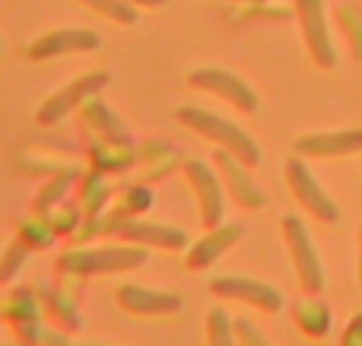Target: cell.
I'll list each match as a JSON object with an SVG mask.
<instances>
[{"label": "cell", "mask_w": 362, "mask_h": 346, "mask_svg": "<svg viewBox=\"0 0 362 346\" xmlns=\"http://www.w3.org/2000/svg\"><path fill=\"white\" fill-rule=\"evenodd\" d=\"M150 264V248L144 245H108V248H74L57 258V270L64 277H105L124 273Z\"/></svg>", "instance_id": "cell-1"}, {"label": "cell", "mask_w": 362, "mask_h": 346, "mask_svg": "<svg viewBox=\"0 0 362 346\" xmlns=\"http://www.w3.org/2000/svg\"><path fill=\"white\" fill-rule=\"evenodd\" d=\"M175 118H178V124H185L187 131H194L197 137L210 140V143L229 150L232 156H238L248 169L261 165V146L255 143V137H248V133L238 124H232V121L219 118V114L206 112V108H197V105H181L175 112Z\"/></svg>", "instance_id": "cell-2"}, {"label": "cell", "mask_w": 362, "mask_h": 346, "mask_svg": "<svg viewBox=\"0 0 362 346\" xmlns=\"http://www.w3.org/2000/svg\"><path fill=\"white\" fill-rule=\"evenodd\" d=\"M89 232H102L112 235V239H124L131 245H144V248H163V251H185L191 245L185 229L175 226H163V222H146L137 220V216H108V220H99L95 216L89 220Z\"/></svg>", "instance_id": "cell-3"}, {"label": "cell", "mask_w": 362, "mask_h": 346, "mask_svg": "<svg viewBox=\"0 0 362 346\" xmlns=\"http://www.w3.org/2000/svg\"><path fill=\"white\" fill-rule=\"evenodd\" d=\"M108 83H112V73H108V70H93V73L76 76V80H70L67 86H61L54 95H48V99L38 105L35 121L42 127L57 124V121H64L70 112H80L89 99H95Z\"/></svg>", "instance_id": "cell-4"}, {"label": "cell", "mask_w": 362, "mask_h": 346, "mask_svg": "<svg viewBox=\"0 0 362 346\" xmlns=\"http://www.w3.org/2000/svg\"><path fill=\"white\" fill-rule=\"evenodd\" d=\"M283 239H286L289 258H293L296 277H299L302 290L308 296H318L325 290V264H321L318 248H315L312 235H308V226L293 213L283 216Z\"/></svg>", "instance_id": "cell-5"}, {"label": "cell", "mask_w": 362, "mask_h": 346, "mask_svg": "<svg viewBox=\"0 0 362 346\" xmlns=\"http://www.w3.org/2000/svg\"><path fill=\"white\" fill-rule=\"evenodd\" d=\"M187 86L200 89V93L216 95V99L229 102L232 108H238V112H245V114H255L257 108H261V99H257L255 89H251L242 76L229 73V70H223V67H197V70H191V73H187Z\"/></svg>", "instance_id": "cell-6"}, {"label": "cell", "mask_w": 362, "mask_h": 346, "mask_svg": "<svg viewBox=\"0 0 362 346\" xmlns=\"http://www.w3.org/2000/svg\"><path fill=\"white\" fill-rule=\"evenodd\" d=\"M185 178L191 181L194 197H197V210H200V222L206 229L226 222V188L219 178L216 165L204 162V159H185Z\"/></svg>", "instance_id": "cell-7"}, {"label": "cell", "mask_w": 362, "mask_h": 346, "mask_svg": "<svg viewBox=\"0 0 362 346\" xmlns=\"http://www.w3.org/2000/svg\"><path fill=\"white\" fill-rule=\"evenodd\" d=\"M286 184L296 201L302 203V210L312 213L315 220L327 222V226L340 220V207L331 201V194L321 188L318 178L312 175V169H308V165L302 162V156H296V153L286 159Z\"/></svg>", "instance_id": "cell-8"}, {"label": "cell", "mask_w": 362, "mask_h": 346, "mask_svg": "<svg viewBox=\"0 0 362 346\" xmlns=\"http://www.w3.org/2000/svg\"><path fill=\"white\" fill-rule=\"evenodd\" d=\"M296 16H299L302 35H305V48L318 67L331 70L337 67V48H334L331 29H327V13L325 0H296Z\"/></svg>", "instance_id": "cell-9"}, {"label": "cell", "mask_w": 362, "mask_h": 346, "mask_svg": "<svg viewBox=\"0 0 362 346\" xmlns=\"http://www.w3.org/2000/svg\"><path fill=\"white\" fill-rule=\"evenodd\" d=\"M210 292L216 299H229V302H245L257 311L276 315L283 309V296L280 290H274L270 283L255 277H213L210 280Z\"/></svg>", "instance_id": "cell-10"}, {"label": "cell", "mask_w": 362, "mask_h": 346, "mask_svg": "<svg viewBox=\"0 0 362 346\" xmlns=\"http://www.w3.org/2000/svg\"><path fill=\"white\" fill-rule=\"evenodd\" d=\"M213 165H216L219 178H223L226 194H229L242 210H264L267 207L264 191L255 184V178L248 175V165H245L238 156H232L229 150L216 146V153H213Z\"/></svg>", "instance_id": "cell-11"}, {"label": "cell", "mask_w": 362, "mask_h": 346, "mask_svg": "<svg viewBox=\"0 0 362 346\" xmlns=\"http://www.w3.org/2000/svg\"><path fill=\"white\" fill-rule=\"evenodd\" d=\"M102 44L99 32L93 29H51L45 35H38L35 42L25 48V57L35 64L51 61V57H61V54H83V51H95Z\"/></svg>", "instance_id": "cell-12"}, {"label": "cell", "mask_w": 362, "mask_h": 346, "mask_svg": "<svg viewBox=\"0 0 362 346\" xmlns=\"http://www.w3.org/2000/svg\"><path fill=\"white\" fill-rule=\"evenodd\" d=\"M0 318L13 324L23 346H42V305L32 290H13L10 299L0 305Z\"/></svg>", "instance_id": "cell-13"}, {"label": "cell", "mask_w": 362, "mask_h": 346, "mask_svg": "<svg viewBox=\"0 0 362 346\" xmlns=\"http://www.w3.org/2000/svg\"><path fill=\"white\" fill-rule=\"evenodd\" d=\"M245 239V226L242 222H219V226L206 229V235H200L197 241L187 245V270H206L223 258L229 248H235Z\"/></svg>", "instance_id": "cell-14"}, {"label": "cell", "mask_w": 362, "mask_h": 346, "mask_svg": "<svg viewBox=\"0 0 362 346\" xmlns=\"http://www.w3.org/2000/svg\"><path fill=\"white\" fill-rule=\"evenodd\" d=\"M118 305L131 315L140 318H159V315H175L181 311L185 299L178 292H165V290H153V286H140V283H121L118 286Z\"/></svg>", "instance_id": "cell-15"}, {"label": "cell", "mask_w": 362, "mask_h": 346, "mask_svg": "<svg viewBox=\"0 0 362 346\" xmlns=\"http://www.w3.org/2000/svg\"><path fill=\"white\" fill-rule=\"evenodd\" d=\"M293 153L302 159H331V156H350L362 153V127L350 131H325V133H305L293 143Z\"/></svg>", "instance_id": "cell-16"}, {"label": "cell", "mask_w": 362, "mask_h": 346, "mask_svg": "<svg viewBox=\"0 0 362 346\" xmlns=\"http://www.w3.org/2000/svg\"><path fill=\"white\" fill-rule=\"evenodd\" d=\"M35 296H38L42 311L48 315V321L54 324V328H61L64 334H76V330L83 328L80 309L74 305V299H70L67 292H61L57 286H51V283H38L35 286Z\"/></svg>", "instance_id": "cell-17"}, {"label": "cell", "mask_w": 362, "mask_h": 346, "mask_svg": "<svg viewBox=\"0 0 362 346\" xmlns=\"http://www.w3.org/2000/svg\"><path fill=\"white\" fill-rule=\"evenodd\" d=\"M80 114H83V124L93 127L95 137H99L102 143H108V146H131L124 124L115 118L112 108H108L105 102L99 99V95H95V99H89L86 105L80 108Z\"/></svg>", "instance_id": "cell-18"}, {"label": "cell", "mask_w": 362, "mask_h": 346, "mask_svg": "<svg viewBox=\"0 0 362 346\" xmlns=\"http://www.w3.org/2000/svg\"><path fill=\"white\" fill-rule=\"evenodd\" d=\"M296 321H299V328L308 337H325L331 330V311H327V305L315 302V296H312L308 302L296 305Z\"/></svg>", "instance_id": "cell-19"}, {"label": "cell", "mask_w": 362, "mask_h": 346, "mask_svg": "<svg viewBox=\"0 0 362 346\" xmlns=\"http://www.w3.org/2000/svg\"><path fill=\"white\" fill-rule=\"evenodd\" d=\"M206 343L210 346H238L235 321L229 318V311H223V309L206 311Z\"/></svg>", "instance_id": "cell-20"}, {"label": "cell", "mask_w": 362, "mask_h": 346, "mask_svg": "<svg viewBox=\"0 0 362 346\" xmlns=\"http://www.w3.org/2000/svg\"><path fill=\"white\" fill-rule=\"evenodd\" d=\"M76 178H80V175H76V169H64L57 178H51V181L42 188V194L35 197V213L38 216H48V210L54 207L64 194H67V188L76 181Z\"/></svg>", "instance_id": "cell-21"}, {"label": "cell", "mask_w": 362, "mask_h": 346, "mask_svg": "<svg viewBox=\"0 0 362 346\" xmlns=\"http://www.w3.org/2000/svg\"><path fill=\"white\" fill-rule=\"evenodd\" d=\"M337 25L340 32L346 35V42H350V51L356 61H362V10L353 4H344L337 10Z\"/></svg>", "instance_id": "cell-22"}, {"label": "cell", "mask_w": 362, "mask_h": 346, "mask_svg": "<svg viewBox=\"0 0 362 346\" xmlns=\"http://www.w3.org/2000/svg\"><path fill=\"white\" fill-rule=\"evenodd\" d=\"M19 239L25 241V245L32 248V251H42V248H51V241H54V226H51L48 220H45V216H29V220L23 222V226H19Z\"/></svg>", "instance_id": "cell-23"}, {"label": "cell", "mask_w": 362, "mask_h": 346, "mask_svg": "<svg viewBox=\"0 0 362 346\" xmlns=\"http://www.w3.org/2000/svg\"><path fill=\"white\" fill-rule=\"evenodd\" d=\"M29 254H32V248L16 235V239L6 245V251L0 254V286L10 283V280L23 270V264H25V258H29Z\"/></svg>", "instance_id": "cell-24"}, {"label": "cell", "mask_w": 362, "mask_h": 346, "mask_svg": "<svg viewBox=\"0 0 362 346\" xmlns=\"http://www.w3.org/2000/svg\"><path fill=\"white\" fill-rule=\"evenodd\" d=\"M83 6H89V10L102 13V16H108L112 23H121V25H134L137 23V6L124 4V0H80Z\"/></svg>", "instance_id": "cell-25"}, {"label": "cell", "mask_w": 362, "mask_h": 346, "mask_svg": "<svg viewBox=\"0 0 362 346\" xmlns=\"http://www.w3.org/2000/svg\"><path fill=\"white\" fill-rule=\"evenodd\" d=\"M105 201H108V188H105V181H102V175H89L86 181H83L80 210L86 216H99L102 207H105Z\"/></svg>", "instance_id": "cell-26"}, {"label": "cell", "mask_w": 362, "mask_h": 346, "mask_svg": "<svg viewBox=\"0 0 362 346\" xmlns=\"http://www.w3.org/2000/svg\"><path fill=\"white\" fill-rule=\"evenodd\" d=\"M93 159H95V169H102V172H121V169H127L131 165V153H127V146H108V143H102V146H95L93 150Z\"/></svg>", "instance_id": "cell-27"}, {"label": "cell", "mask_w": 362, "mask_h": 346, "mask_svg": "<svg viewBox=\"0 0 362 346\" xmlns=\"http://www.w3.org/2000/svg\"><path fill=\"white\" fill-rule=\"evenodd\" d=\"M150 203H153V194L146 188H127L124 194H121L118 216H137V213H144Z\"/></svg>", "instance_id": "cell-28"}, {"label": "cell", "mask_w": 362, "mask_h": 346, "mask_svg": "<svg viewBox=\"0 0 362 346\" xmlns=\"http://www.w3.org/2000/svg\"><path fill=\"white\" fill-rule=\"evenodd\" d=\"M235 337H238V346H270L267 337L255 328V321L248 318H235Z\"/></svg>", "instance_id": "cell-29"}, {"label": "cell", "mask_w": 362, "mask_h": 346, "mask_svg": "<svg viewBox=\"0 0 362 346\" xmlns=\"http://www.w3.org/2000/svg\"><path fill=\"white\" fill-rule=\"evenodd\" d=\"M340 346H362V315H356L344 330V343Z\"/></svg>", "instance_id": "cell-30"}, {"label": "cell", "mask_w": 362, "mask_h": 346, "mask_svg": "<svg viewBox=\"0 0 362 346\" xmlns=\"http://www.w3.org/2000/svg\"><path fill=\"white\" fill-rule=\"evenodd\" d=\"M131 6H165V0H124Z\"/></svg>", "instance_id": "cell-31"}, {"label": "cell", "mask_w": 362, "mask_h": 346, "mask_svg": "<svg viewBox=\"0 0 362 346\" xmlns=\"http://www.w3.org/2000/svg\"><path fill=\"white\" fill-rule=\"evenodd\" d=\"M359 283H362V226H359Z\"/></svg>", "instance_id": "cell-32"}, {"label": "cell", "mask_w": 362, "mask_h": 346, "mask_svg": "<svg viewBox=\"0 0 362 346\" xmlns=\"http://www.w3.org/2000/svg\"><path fill=\"white\" fill-rule=\"evenodd\" d=\"M74 346H105V343H74Z\"/></svg>", "instance_id": "cell-33"}, {"label": "cell", "mask_w": 362, "mask_h": 346, "mask_svg": "<svg viewBox=\"0 0 362 346\" xmlns=\"http://www.w3.org/2000/svg\"><path fill=\"white\" fill-rule=\"evenodd\" d=\"M255 4H257V0H255Z\"/></svg>", "instance_id": "cell-34"}, {"label": "cell", "mask_w": 362, "mask_h": 346, "mask_svg": "<svg viewBox=\"0 0 362 346\" xmlns=\"http://www.w3.org/2000/svg\"><path fill=\"white\" fill-rule=\"evenodd\" d=\"M0 346H4V343H0Z\"/></svg>", "instance_id": "cell-35"}]
</instances>
